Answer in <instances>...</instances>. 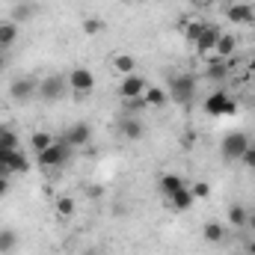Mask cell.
I'll return each instance as SVG.
<instances>
[{
  "label": "cell",
  "mask_w": 255,
  "mask_h": 255,
  "mask_svg": "<svg viewBox=\"0 0 255 255\" xmlns=\"http://www.w3.org/2000/svg\"><path fill=\"white\" fill-rule=\"evenodd\" d=\"M0 71H3V54H0Z\"/></svg>",
  "instance_id": "836d02e7"
},
{
  "label": "cell",
  "mask_w": 255,
  "mask_h": 255,
  "mask_svg": "<svg viewBox=\"0 0 255 255\" xmlns=\"http://www.w3.org/2000/svg\"><path fill=\"white\" fill-rule=\"evenodd\" d=\"M18 232L15 229H0V255H12L18 250Z\"/></svg>",
  "instance_id": "ac0fdd59"
},
{
  "label": "cell",
  "mask_w": 255,
  "mask_h": 255,
  "mask_svg": "<svg viewBox=\"0 0 255 255\" xmlns=\"http://www.w3.org/2000/svg\"><path fill=\"white\" fill-rule=\"evenodd\" d=\"M39 95V77H15L12 83H9V98L12 101H18V104H27V101H33Z\"/></svg>",
  "instance_id": "5b68a950"
},
{
  "label": "cell",
  "mask_w": 255,
  "mask_h": 255,
  "mask_svg": "<svg viewBox=\"0 0 255 255\" xmlns=\"http://www.w3.org/2000/svg\"><path fill=\"white\" fill-rule=\"evenodd\" d=\"M226 18H229L232 24H238V27L253 24L255 21V3H232V6L226 9Z\"/></svg>",
  "instance_id": "8fae6325"
},
{
  "label": "cell",
  "mask_w": 255,
  "mask_h": 255,
  "mask_svg": "<svg viewBox=\"0 0 255 255\" xmlns=\"http://www.w3.org/2000/svg\"><path fill=\"white\" fill-rule=\"evenodd\" d=\"M18 42V21H0V48Z\"/></svg>",
  "instance_id": "d6986e66"
},
{
  "label": "cell",
  "mask_w": 255,
  "mask_h": 255,
  "mask_svg": "<svg viewBox=\"0 0 255 255\" xmlns=\"http://www.w3.org/2000/svg\"><path fill=\"white\" fill-rule=\"evenodd\" d=\"M226 74H229V68H226V60H217V63L208 68V77H211V80H223Z\"/></svg>",
  "instance_id": "484cf974"
},
{
  "label": "cell",
  "mask_w": 255,
  "mask_h": 255,
  "mask_svg": "<svg viewBox=\"0 0 255 255\" xmlns=\"http://www.w3.org/2000/svg\"><path fill=\"white\" fill-rule=\"evenodd\" d=\"M133 3H142V0H133Z\"/></svg>",
  "instance_id": "e575fe53"
},
{
  "label": "cell",
  "mask_w": 255,
  "mask_h": 255,
  "mask_svg": "<svg viewBox=\"0 0 255 255\" xmlns=\"http://www.w3.org/2000/svg\"><path fill=\"white\" fill-rule=\"evenodd\" d=\"M65 92H68V80L63 74H48L39 80V98L42 101H60Z\"/></svg>",
  "instance_id": "8992f818"
},
{
  "label": "cell",
  "mask_w": 255,
  "mask_h": 255,
  "mask_svg": "<svg viewBox=\"0 0 255 255\" xmlns=\"http://www.w3.org/2000/svg\"><path fill=\"white\" fill-rule=\"evenodd\" d=\"M101 30H104V21H98V18H86L83 21V33L86 36H98Z\"/></svg>",
  "instance_id": "4316f807"
},
{
  "label": "cell",
  "mask_w": 255,
  "mask_h": 255,
  "mask_svg": "<svg viewBox=\"0 0 255 255\" xmlns=\"http://www.w3.org/2000/svg\"><path fill=\"white\" fill-rule=\"evenodd\" d=\"M226 220H229V226H235V229H244V226H247V220H250V214H247V208H244V205H232Z\"/></svg>",
  "instance_id": "603a6c76"
},
{
  "label": "cell",
  "mask_w": 255,
  "mask_h": 255,
  "mask_svg": "<svg viewBox=\"0 0 255 255\" xmlns=\"http://www.w3.org/2000/svg\"><path fill=\"white\" fill-rule=\"evenodd\" d=\"M63 139L77 151V148H86L89 145V139H92V128H89V122H74V125L65 128Z\"/></svg>",
  "instance_id": "ba28073f"
},
{
  "label": "cell",
  "mask_w": 255,
  "mask_h": 255,
  "mask_svg": "<svg viewBox=\"0 0 255 255\" xmlns=\"http://www.w3.org/2000/svg\"><path fill=\"white\" fill-rule=\"evenodd\" d=\"M54 214H57L60 220H71V217L77 214V202H74L71 196H57V202H54Z\"/></svg>",
  "instance_id": "2e32d148"
},
{
  "label": "cell",
  "mask_w": 255,
  "mask_h": 255,
  "mask_svg": "<svg viewBox=\"0 0 255 255\" xmlns=\"http://www.w3.org/2000/svg\"><path fill=\"white\" fill-rule=\"evenodd\" d=\"M238 110V101L226 92V89H217L205 98V113L208 116H232Z\"/></svg>",
  "instance_id": "277c9868"
},
{
  "label": "cell",
  "mask_w": 255,
  "mask_h": 255,
  "mask_svg": "<svg viewBox=\"0 0 255 255\" xmlns=\"http://www.w3.org/2000/svg\"><path fill=\"white\" fill-rule=\"evenodd\" d=\"M125 110H133V113L136 110H145V101L142 98H130V101H125Z\"/></svg>",
  "instance_id": "f546056e"
},
{
  "label": "cell",
  "mask_w": 255,
  "mask_h": 255,
  "mask_svg": "<svg viewBox=\"0 0 255 255\" xmlns=\"http://www.w3.org/2000/svg\"><path fill=\"white\" fill-rule=\"evenodd\" d=\"M65 80H68V89L77 92V95H86V92L95 89V74H92L89 68H83V65L71 68V71L65 74Z\"/></svg>",
  "instance_id": "52a82bcc"
},
{
  "label": "cell",
  "mask_w": 255,
  "mask_h": 255,
  "mask_svg": "<svg viewBox=\"0 0 255 255\" xmlns=\"http://www.w3.org/2000/svg\"><path fill=\"white\" fill-rule=\"evenodd\" d=\"M9 196V178H0V199Z\"/></svg>",
  "instance_id": "4dcf8cb0"
},
{
  "label": "cell",
  "mask_w": 255,
  "mask_h": 255,
  "mask_svg": "<svg viewBox=\"0 0 255 255\" xmlns=\"http://www.w3.org/2000/svg\"><path fill=\"white\" fill-rule=\"evenodd\" d=\"M169 199V208H175V211H187V208H193V193L190 187H181V190H175L172 196H166Z\"/></svg>",
  "instance_id": "e0dca14e"
},
{
  "label": "cell",
  "mask_w": 255,
  "mask_h": 255,
  "mask_svg": "<svg viewBox=\"0 0 255 255\" xmlns=\"http://www.w3.org/2000/svg\"><path fill=\"white\" fill-rule=\"evenodd\" d=\"M148 89V80L142 77V74H128L122 77V83H119V95H122V101H130V98H142V92Z\"/></svg>",
  "instance_id": "9c48e42d"
},
{
  "label": "cell",
  "mask_w": 255,
  "mask_h": 255,
  "mask_svg": "<svg viewBox=\"0 0 255 255\" xmlns=\"http://www.w3.org/2000/svg\"><path fill=\"white\" fill-rule=\"evenodd\" d=\"M113 71L122 74V77H128V74L136 71V60H133L130 54H116V57H113Z\"/></svg>",
  "instance_id": "ffe728a7"
},
{
  "label": "cell",
  "mask_w": 255,
  "mask_h": 255,
  "mask_svg": "<svg viewBox=\"0 0 255 255\" xmlns=\"http://www.w3.org/2000/svg\"><path fill=\"white\" fill-rule=\"evenodd\" d=\"M71 151H74V148L65 142L63 136H57V139H54L45 151H39L36 157H39V163H42L45 169H60V166H65V163H68Z\"/></svg>",
  "instance_id": "7a4b0ae2"
},
{
  "label": "cell",
  "mask_w": 255,
  "mask_h": 255,
  "mask_svg": "<svg viewBox=\"0 0 255 255\" xmlns=\"http://www.w3.org/2000/svg\"><path fill=\"white\" fill-rule=\"evenodd\" d=\"M202 238H205L208 244H223V241H226V226H223L220 220H208V223L202 226Z\"/></svg>",
  "instance_id": "9a60e30c"
},
{
  "label": "cell",
  "mask_w": 255,
  "mask_h": 255,
  "mask_svg": "<svg viewBox=\"0 0 255 255\" xmlns=\"http://www.w3.org/2000/svg\"><path fill=\"white\" fill-rule=\"evenodd\" d=\"M181 187H187V184H184V178L175 175V172H163V175L157 178V190L163 193V196H172V193L181 190Z\"/></svg>",
  "instance_id": "5bb4252c"
},
{
  "label": "cell",
  "mask_w": 255,
  "mask_h": 255,
  "mask_svg": "<svg viewBox=\"0 0 255 255\" xmlns=\"http://www.w3.org/2000/svg\"><path fill=\"white\" fill-rule=\"evenodd\" d=\"M142 101H145V107L160 110V107H166V104H169V92H166V89H160V86H148V89L142 92Z\"/></svg>",
  "instance_id": "4fadbf2b"
},
{
  "label": "cell",
  "mask_w": 255,
  "mask_h": 255,
  "mask_svg": "<svg viewBox=\"0 0 255 255\" xmlns=\"http://www.w3.org/2000/svg\"><path fill=\"white\" fill-rule=\"evenodd\" d=\"M196 3H199V0H196Z\"/></svg>",
  "instance_id": "8d00e7d4"
},
{
  "label": "cell",
  "mask_w": 255,
  "mask_h": 255,
  "mask_svg": "<svg viewBox=\"0 0 255 255\" xmlns=\"http://www.w3.org/2000/svg\"><path fill=\"white\" fill-rule=\"evenodd\" d=\"M220 27H214V24H205L202 30H199V36L193 39V45H196V51L199 54H211L214 57V48H217V39H220Z\"/></svg>",
  "instance_id": "30bf717a"
},
{
  "label": "cell",
  "mask_w": 255,
  "mask_h": 255,
  "mask_svg": "<svg viewBox=\"0 0 255 255\" xmlns=\"http://www.w3.org/2000/svg\"><path fill=\"white\" fill-rule=\"evenodd\" d=\"M54 139H57L54 133H48V130H36V133L30 136V148H33V151L39 154V151H45V148H48V145H51Z\"/></svg>",
  "instance_id": "7402d4cb"
},
{
  "label": "cell",
  "mask_w": 255,
  "mask_h": 255,
  "mask_svg": "<svg viewBox=\"0 0 255 255\" xmlns=\"http://www.w3.org/2000/svg\"><path fill=\"white\" fill-rule=\"evenodd\" d=\"M190 193H193V199H208L211 196V184L208 181H196L190 187Z\"/></svg>",
  "instance_id": "83f0119b"
},
{
  "label": "cell",
  "mask_w": 255,
  "mask_h": 255,
  "mask_svg": "<svg viewBox=\"0 0 255 255\" xmlns=\"http://www.w3.org/2000/svg\"><path fill=\"white\" fill-rule=\"evenodd\" d=\"M0 110H3V104H0Z\"/></svg>",
  "instance_id": "d590c367"
},
{
  "label": "cell",
  "mask_w": 255,
  "mask_h": 255,
  "mask_svg": "<svg viewBox=\"0 0 255 255\" xmlns=\"http://www.w3.org/2000/svg\"><path fill=\"white\" fill-rule=\"evenodd\" d=\"M250 145H253V142H250V136H247L244 130H229V133L220 139V154H223L226 160H241Z\"/></svg>",
  "instance_id": "3957f363"
},
{
  "label": "cell",
  "mask_w": 255,
  "mask_h": 255,
  "mask_svg": "<svg viewBox=\"0 0 255 255\" xmlns=\"http://www.w3.org/2000/svg\"><path fill=\"white\" fill-rule=\"evenodd\" d=\"M196 92H199V80L193 74H175L169 80V98L181 107H190L196 101Z\"/></svg>",
  "instance_id": "6da1fadb"
},
{
  "label": "cell",
  "mask_w": 255,
  "mask_h": 255,
  "mask_svg": "<svg viewBox=\"0 0 255 255\" xmlns=\"http://www.w3.org/2000/svg\"><path fill=\"white\" fill-rule=\"evenodd\" d=\"M202 27H205V21H199V18H190V21H184V24H181V33H184V36H187V39H196V36H199V30H202Z\"/></svg>",
  "instance_id": "d4e9b609"
},
{
  "label": "cell",
  "mask_w": 255,
  "mask_h": 255,
  "mask_svg": "<svg viewBox=\"0 0 255 255\" xmlns=\"http://www.w3.org/2000/svg\"><path fill=\"white\" fill-rule=\"evenodd\" d=\"M235 3H255V0H235Z\"/></svg>",
  "instance_id": "d6a6232c"
},
{
  "label": "cell",
  "mask_w": 255,
  "mask_h": 255,
  "mask_svg": "<svg viewBox=\"0 0 255 255\" xmlns=\"http://www.w3.org/2000/svg\"><path fill=\"white\" fill-rule=\"evenodd\" d=\"M247 226H250V229L255 232V214H250V220H247Z\"/></svg>",
  "instance_id": "1f68e13d"
},
{
  "label": "cell",
  "mask_w": 255,
  "mask_h": 255,
  "mask_svg": "<svg viewBox=\"0 0 255 255\" xmlns=\"http://www.w3.org/2000/svg\"><path fill=\"white\" fill-rule=\"evenodd\" d=\"M241 163H244L247 169H255V145H250V148L244 151V157H241Z\"/></svg>",
  "instance_id": "f1b7e54d"
},
{
  "label": "cell",
  "mask_w": 255,
  "mask_h": 255,
  "mask_svg": "<svg viewBox=\"0 0 255 255\" xmlns=\"http://www.w3.org/2000/svg\"><path fill=\"white\" fill-rule=\"evenodd\" d=\"M119 130H122V136L125 139H139L142 136V122L139 119H133V116H128L119 122Z\"/></svg>",
  "instance_id": "44dd1931"
},
{
  "label": "cell",
  "mask_w": 255,
  "mask_h": 255,
  "mask_svg": "<svg viewBox=\"0 0 255 255\" xmlns=\"http://www.w3.org/2000/svg\"><path fill=\"white\" fill-rule=\"evenodd\" d=\"M0 148H9V151H18L21 148V139L12 128H0Z\"/></svg>",
  "instance_id": "cb8c5ba5"
},
{
  "label": "cell",
  "mask_w": 255,
  "mask_h": 255,
  "mask_svg": "<svg viewBox=\"0 0 255 255\" xmlns=\"http://www.w3.org/2000/svg\"><path fill=\"white\" fill-rule=\"evenodd\" d=\"M235 51H238V39L232 33H220L217 48H214V60H229V57H235Z\"/></svg>",
  "instance_id": "7c38bea8"
}]
</instances>
